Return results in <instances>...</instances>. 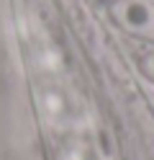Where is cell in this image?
Instances as JSON below:
<instances>
[{
	"label": "cell",
	"mask_w": 154,
	"mask_h": 160,
	"mask_svg": "<svg viewBox=\"0 0 154 160\" xmlns=\"http://www.w3.org/2000/svg\"><path fill=\"white\" fill-rule=\"evenodd\" d=\"M116 18L123 28H128L133 34L154 31V8L144 0H121L116 5Z\"/></svg>",
	"instance_id": "cell-1"
},
{
	"label": "cell",
	"mask_w": 154,
	"mask_h": 160,
	"mask_svg": "<svg viewBox=\"0 0 154 160\" xmlns=\"http://www.w3.org/2000/svg\"><path fill=\"white\" fill-rule=\"evenodd\" d=\"M141 70H144V72H147V75L154 80V52H149L147 57L141 59Z\"/></svg>",
	"instance_id": "cell-2"
}]
</instances>
